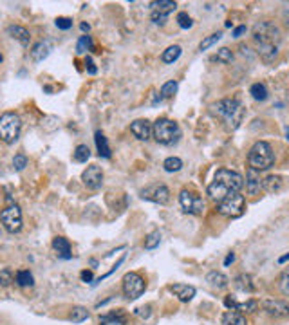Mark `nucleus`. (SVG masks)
Masks as SVG:
<instances>
[{
  "label": "nucleus",
  "instance_id": "f257e3e1",
  "mask_svg": "<svg viewBox=\"0 0 289 325\" xmlns=\"http://www.w3.org/2000/svg\"><path fill=\"white\" fill-rule=\"evenodd\" d=\"M242 186H244V179L241 173L228 170V168H221V170H217L215 177L208 186V195L211 201L221 203L230 195L239 194Z\"/></svg>",
  "mask_w": 289,
  "mask_h": 325
},
{
  "label": "nucleus",
  "instance_id": "f03ea898",
  "mask_svg": "<svg viewBox=\"0 0 289 325\" xmlns=\"http://www.w3.org/2000/svg\"><path fill=\"white\" fill-rule=\"evenodd\" d=\"M253 38L257 42L258 54L264 62H273L277 53H279L280 43V31L279 27L269 24V22H260L253 27Z\"/></svg>",
  "mask_w": 289,
  "mask_h": 325
},
{
  "label": "nucleus",
  "instance_id": "7ed1b4c3",
  "mask_svg": "<svg viewBox=\"0 0 289 325\" xmlns=\"http://www.w3.org/2000/svg\"><path fill=\"white\" fill-rule=\"evenodd\" d=\"M211 112L219 116L230 130L239 128L244 118V107L239 100H221L211 105Z\"/></svg>",
  "mask_w": 289,
  "mask_h": 325
},
{
  "label": "nucleus",
  "instance_id": "20e7f679",
  "mask_svg": "<svg viewBox=\"0 0 289 325\" xmlns=\"http://www.w3.org/2000/svg\"><path fill=\"white\" fill-rule=\"evenodd\" d=\"M248 162H249V168L257 170V172L271 168L275 162V154L271 145L268 141H257L248 154Z\"/></svg>",
  "mask_w": 289,
  "mask_h": 325
},
{
  "label": "nucleus",
  "instance_id": "39448f33",
  "mask_svg": "<svg viewBox=\"0 0 289 325\" xmlns=\"http://www.w3.org/2000/svg\"><path fill=\"white\" fill-rule=\"evenodd\" d=\"M152 136L156 137V141L161 143V145H175L181 137V128L175 121L166 120V118H161L152 125Z\"/></svg>",
  "mask_w": 289,
  "mask_h": 325
},
{
  "label": "nucleus",
  "instance_id": "423d86ee",
  "mask_svg": "<svg viewBox=\"0 0 289 325\" xmlns=\"http://www.w3.org/2000/svg\"><path fill=\"white\" fill-rule=\"evenodd\" d=\"M20 128H22V121L18 114H15V112H4V114L0 116V139L4 143L13 145L18 139V136H20Z\"/></svg>",
  "mask_w": 289,
  "mask_h": 325
},
{
  "label": "nucleus",
  "instance_id": "0eeeda50",
  "mask_svg": "<svg viewBox=\"0 0 289 325\" xmlns=\"http://www.w3.org/2000/svg\"><path fill=\"white\" fill-rule=\"evenodd\" d=\"M217 210H219L221 215L228 217V219H237L246 210V199L241 194H233L230 197H226L224 201H221L219 206H217Z\"/></svg>",
  "mask_w": 289,
  "mask_h": 325
},
{
  "label": "nucleus",
  "instance_id": "6e6552de",
  "mask_svg": "<svg viewBox=\"0 0 289 325\" xmlns=\"http://www.w3.org/2000/svg\"><path fill=\"white\" fill-rule=\"evenodd\" d=\"M147 289V282L141 275L137 273H126L123 277V293L128 300H136L139 298Z\"/></svg>",
  "mask_w": 289,
  "mask_h": 325
},
{
  "label": "nucleus",
  "instance_id": "1a4fd4ad",
  "mask_svg": "<svg viewBox=\"0 0 289 325\" xmlns=\"http://www.w3.org/2000/svg\"><path fill=\"white\" fill-rule=\"evenodd\" d=\"M179 203H181L183 211H186L190 215H203V211H205L203 197L199 194H195V192H190V190H183L179 194Z\"/></svg>",
  "mask_w": 289,
  "mask_h": 325
},
{
  "label": "nucleus",
  "instance_id": "9d476101",
  "mask_svg": "<svg viewBox=\"0 0 289 325\" xmlns=\"http://www.w3.org/2000/svg\"><path fill=\"white\" fill-rule=\"evenodd\" d=\"M0 222L9 233H16L22 228V211L16 204H11L0 211Z\"/></svg>",
  "mask_w": 289,
  "mask_h": 325
},
{
  "label": "nucleus",
  "instance_id": "9b49d317",
  "mask_svg": "<svg viewBox=\"0 0 289 325\" xmlns=\"http://www.w3.org/2000/svg\"><path fill=\"white\" fill-rule=\"evenodd\" d=\"M141 197L147 201H152V203H158V204H166L170 199V190L165 184H152V186L143 190Z\"/></svg>",
  "mask_w": 289,
  "mask_h": 325
},
{
  "label": "nucleus",
  "instance_id": "f8f14e48",
  "mask_svg": "<svg viewBox=\"0 0 289 325\" xmlns=\"http://www.w3.org/2000/svg\"><path fill=\"white\" fill-rule=\"evenodd\" d=\"M82 181L89 190H98L103 184V170L98 164H90L82 173Z\"/></svg>",
  "mask_w": 289,
  "mask_h": 325
},
{
  "label": "nucleus",
  "instance_id": "ddd939ff",
  "mask_svg": "<svg viewBox=\"0 0 289 325\" xmlns=\"http://www.w3.org/2000/svg\"><path fill=\"white\" fill-rule=\"evenodd\" d=\"M262 307L269 316H275V318H286V316H289V305L286 302H280V300H266L262 304Z\"/></svg>",
  "mask_w": 289,
  "mask_h": 325
},
{
  "label": "nucleus",
  "instance_id": "4468645a",
  "mask_svg": "<svg viewBox=\"0 0 289 325\" xmlns=\"http://www.w3.org/2000/svg\"><path fill=\"white\" fill-rule=\"evenodd\" d=\"M224 304L230 311H241V313H253V311H257L258 304L255 300H248V302H237L231 294H228L226 298H224Z\"/></svg>",
  "mask_w": 289,
  "mask_h": 325
},
{
  "label": "nucleus",
  "instance_id": "2eb2a0df",
  "mask_svg": "<svg viewBox=\"0 0 289 325\" xmlns=\"http://www.w3.org/2000/svg\"><path fill=\"white\" fill-rule=\"evenodd\" d=\"M130 132L137 137V139L148 141L150 136H152V125H150L147 120H136L130 125Z\"/></svg>",
  "mask_w": 289,
  "mask_h": 325
},
{
  "label": "nucleus",
  "instance_id": "dca6fc26",
  "mask_svg": "<svg viewBox=\"0 0 289 325\" xmlns=\"http://www.w3.org/2000/svg\"><path fill=\"white\" fill-rule=\"evenodd\" d=\"M170 291H172L175 296H177L181 302H190V300L195 296V287L194 285H186V284H173L170 285Z\"/></svg>",
  "mask_w": 289,
  "mask_h": 325
},
{
  "label": "nucleus",
  "instance_id": "f3484780",
  "mask_svg": "<svg viewBox=\"0 0 289 325\" xmlns=\"http://www.w3.org/2000/svg\"><path fill=\"white\" fill-rule=\"evenodd\" d=\"M246 188H248V194L249 195H255L260 192L262 188V179H260V173L257 170H253L249 168L246 173Z\"/></svg>",
  "mask_w": 289,
  "mask_h": 325
},
{
  "label": "nucleus",
  "instance_id": "a211bd4d",
  "mask_svg": "<svg viewBox=\"0 0 289 325\" xmlns=\"http://www.w3.org/2000/svg\"><path fill=\"white\" fill-rule=\"evenodd\" d=\"M286 186V181L284 177H280V175H269V177L262 179V188L266 192H280V190Z\"/></svg>",
  "mask_w": 289,
  "mask_h": 325
},
{
  "label": "nucleus",
  "instance_id": "6ab92c4d",
  "mask_svg": "<svg viewBox=\"0 0 289 325\" xmlns=\"http://www.w3.org/2000/svg\"><path fill=\"white\" fill-rule=\"evenodd\" d=\"M53 247L60 258H71V244H69L67 239L56 237V239L53 241Z\"/></svg>",
  "mask_w": 289,
  "mask_h": 325
},
{
  "label": "nucleus",
  "instance_id": "aec40b11",
  "mask_svg": "<svg viewBox=\"0 0 289 325\" xmlns=\"http://www.w3.org/2000/svg\"><path fill=\"white\" fill-rule=\"evenodd\" d=\"M7 33H9L11 37L15 38V40H18V42L26 47V45H29V40H31V35H29V31H27L26 27H20V26H11L9 29H7Z\"/></svg>",
  "mask_w": 289,
  "mask_h": 325
},
{
  "label": "nucleus",
  "instance_id": "412c9836",
  "mask_svg": "<svg viewBox=\"0 0 289 325\" xmlns=\"http://www.w3.org/2000/svg\"><path fill=\"white\" fill-rule=\"evenodd\" d=\"M51 53V43L49 42H38L31 51V58L35 62H43Z\"/></svg>",
  "mask_w": 289,
  "mask_h": 325
},
{
  "label": "nucleus",
  "instance_id": "4be33fe9",
  "mask_svg": "<svg viewBox=\"0 0 289 325\" xmlns=\"http://www.w3.org/2000/svg\"><path fill=\"white\" fill-rule=\"evenodd\" d=\"M206 282L210 284L211 287L224 289L228 285V277H226V275H222V273H219V271H211V273H208V277H206Z\"/></svg>",
  "mask_w": 289,
  "mask_h": 325
},
{
  "label": "nucleus",
  "instance_id": "5701e85b",
  "mask_svg": "<svg viewBox=\"0 0 289 325\" xmlns=\"http://www.w3.org/2000/svg\"><path fill=\"white\" fill-rule=\"evenodd\" d=\"M222 325H248L246 318L237 311H226L222 315Z\"/></svg>",
  "mask_w": 289,
  "mask_h": 325
},
{
  "label": "nucleus",
  "instance_id": "b1692460",
  "mask_svg": "<svg viewBox=\"0 0 289 325\" xmlns=\"http://www.w3.org/2000/svg\"><path fill=\"white\" fill-rule=\"evenodd\" d=\"M235 287L239 291H244V293H253L255 291V285L251 284V277L249 275H239L235 278Z\"/></svg>",
  "mask_w": 289,
  "mask_h": 325
},
{
  "label": "nucleus",
  "instance_id": "393cba45",
  "mask_svg": "<svg viewBox=\"0 0 289 325\" xmlns=\"http://www.w3.org/2000/svg\"><path fill=\"white\" fill-rule=\"evenodd\" d=\"M96 147H98V152H100V156H103V158H111V148H109V143H107V137L101 134V132H96Z\"/></svg>",
  "mask_w": 289,
  "mask_h": 325
},
{
  "label": "nucleus",
  "instance_id": "a878e982",
  "mask_svg": "<svg viewBox=\"0 0 289 325\" xmlns=\"http://www.w3.org/2000/svg\"><path fill=\"white\" fill-rule=\"evenodd\" d=\"M249 94L253 96V100L257 101H264L268 100V89L264 83H253L251 89H249Z\"/></svg>",
  "mask_w": 289,
  "mask_h": 325
},
{
  "label": "nucleus",
  "instance_id": "bb28decb",
  "mask_svg": "<svg viewBox=\"0 0 289 325\" xmlns=\"http://www.w3.org/2000/svg\"><path fill=\"white\" fill-rule=\"evenodd\" d=\"M150 5L154 7V11L163 13V15H168L170 11L175 9V2H172V0H159V2H152Z\"/></svg>",
  "mask_w": 289,
  "mask_h": 325
},
{
  "label": "nucleus",
  "instance_id": "cd10ccee",
  "mask_svg": "<svg viewBox=\"0 0 289 325\" xmlns=\"http://www.w3.org/2000/svg\"><path fill=\"white\" fill-rule=\"evenodd\" d=\"M179 56H181V47H179V45H170V47L163 53L161 60H163L165 63H173Z\"/></svg>",
  "mask_w": 289,
  "mask_h": 325
},
{
  "label": "nucleus",
  "instance_id": "c85d7f7f",
  "mask_svg": "<svg viewBox=\"0 0 289 325\" xmlns=\"http://www.w3.org/2000/svg\"><path fill=\"white\" fill-rule=\"evenodd\" d=\"M90 158V150L87 145H78L74 150V161L78 162H87V159Z\"/></svg>",
  "mask_w": 289,
  "mask_h": 325
},
{
  "label": "nucleus",
  "instance_id": "c756f323",
  "mask_svg": "<svg viewBox=\"0 0 289 325\" xmlns=\"http://www.w3.org/2000/svg\"><path fill=\"white\" fill-rule=\"evenodd\" d=\"M89 318V311L85 309V307H73V313H71V320L74 324H82Z\"/></svg>",
  "mask_w": 289,
  "mask_h": 325
},
{
  "label": "nucleus",
  "instance_id": "7c9ffc66",
  "mask_svg": "<svg viewBox=\"0 0 289 325\" xmlns=\"http://www.w3.org/2000/svg\"><path fill=\"white\" fill-rule=\"evenodd\" d=\"M16 284L22 285V287H31L33 285V275L29 271H18L16 273Z\"/></svg>",
  "mask_w": 289,
  "mask_h": 325
},
{
  "label": "nucleus",
  "instance_id": "2f4dec72",
  "mask_svg": "<svg viewBox=\"0 0 289 325\" xmlns=\"http://www.w3.org/2000/svg\"><path fill=\"white\" fill-rule=\"evenodd\" d=\"M163 168L166 172H179V170L183 168V161L179 158H168V159H165Z\"/></svg>",
  "mask_w": 289,
  "mask_h": 325
},
{
  "label": "nucleus",
  "instance_id": "473e14b6",
  "mask_svg": "<svg viewBox=\"0 0 289 325\" xmlns=\"http://www.w3.org/2000/svg\"><path fill=\"white\" fill-rule=\"evenodd\" d=\"M159 242H161V233H159V231H152V233L145 239V247H147V249H156V247L159 246Z\"/></svg>",
  "mask_w": 289,
  "mask_h": 325
},
{
  "label": "nucleus",
  "instance_id": "72a5a7b5",
  "mask_svg": "<svg viewBox=\"0 0 289 325\" xmlns=\"http://www.w3.org/2000/svg\"><path fill=\"white\" fill-rule=\"evenodd\" d=\"M222 38V33H213V35H210V37H206L203 42H201V45H199V49L201 51H206V49H210L213 43H217L219 40Z\"/></svg>",
  "mask_w": 289,
  "mask_h": 325
},
{
  "label": "nucleus",
  "instance_id": "f704fd0d",
  "mask_svg": "<svg viewBox=\"0 0 289 325\" xmlns=\"http://www.w3.org/2000/svg\"><path fill=\"white\" fill-rule=\"evenodd\" d=\"M177 81H166V83L161 87V98H172L175 92H177Z\"/></svg>",
  "mask_w": 289,
  "mask_h": 325
},
{
  "label": "nucleus",
  "instance_id": "c9c22d12",
  "mask_svg": "<svg viewBox=\"0 0 289 325\" xmlns=\"http://www.w3.org/2000/svg\"><path fill=\"white\" fill-rule=\"evenodd\" d=\"M90 49H92V40H90V37H87V35L80 37L76 51H78L80 54H83V53H87V51H90Z\"/></svg>",
  "mask_w": 289,
  "mask_h": 325
},
{
  "label": "nucleus",
  "instance_id": "e433bc0d",
  "mask_svg": "<svg viewBox=\"0 0 289 325\" xmlns=\"http://www.w3.org/2000/svg\"><path fill=\"white\" fill-rule=\"evenodd\" d=\"M100 322L103 325L109 324V322H112V324H125V316H123V313H121V311H116V313H111V315L103 316Z\"/></svg>",
  "mask_w": 289,
  "mask_h": 325
},
{
  "label": "nucleus",
  "instance_id": "4c0bfd02",
  "mask_svg": "<svg viewBox=\"0 0 289 325\" xmlns=\"http://www.w3.org/2000/svg\"><path fill=\"white\" fill-rule=\"evenodd\" d=\"M215 62H219V63H230L231 60H233V53H231L230 49H221V51H217V54H215V58H213Z\"/></svg>",
  "mask_w": 289,
  "mask_h": 325
},
{
  "label": "nucleus",
  "instance_id": "58836bf2",
  "mask_svg": "<svg viewBox=\"0 0 289 325\" xmlns=\"http://www.w3.org/2000/svg\"><path fill=\"white\" fill-rule=\"evenodd\" d=\"M177 24L181 29H190V27L194 26V22H192V18H190L186 13H179L177 15Z\"/></svg>",
  "mask_w": 289,
  "mask_h": 325
},
{
  "label": "nucleus",
  "instance_id": "ea45409f",
  "mask_svg": "<svg viewBox=\"0 0 289 325\" xmlns=\"http://www.w3.org/2000/svg\"><path fill=\"white\" fill-rule=\"evenodd\" d=\"M280 291H282L286 296H289V269H286V271L282 273V277H280Z\"/></svg>",
  "mask_w": 289,
  "mask_h": 325
},
{
  "label": "nucleus",
  "instance_id": "a19ab883",
  "mask_svg": "<svg viewBox=\"0 0 289 325\" xmlns=\"http://www.w3.org/2000/svg\"><path fill=\"white\" fill-rule=\"evenodd\" d=\"M13 166H15V170L22 172V170L27 166V158H26V156H22V154L15 156V159H13Z\"/></svg>",
  "mask_w": 289,
  "mask_h": 325
},
{
  "label": "nucleus",
  "instance_id": "79ce46f5",
  "mask_svg": "<svg viewBox=\"0 0 289 325\" xmlns=\"http://www.w3.org/2000/svg\"><path fill=\"white\" fill-rule=\"evenodd\" d=\"M56 27L58 29H63V31H67V29H71L73 27V20L71 18H67V16H60V18H56Z\"/></svg>",
  "mask_w": 289,
  "mask_h": 325
},
{
  "label": "nucleus",
  "instance_id": "37998d69",
  "mask_svg": "<svg viewBox=\"0 0 289 325\" xmlns=\"http://www.w3.org/2000/svg\"><path fill=\"white\" fill-rule=\"evenodd\" d=\"M11 282H13V273H11V269H2V271H0V284H2V285H9Z\"/></svg>",
  "mask_w": 289,
  "mask_h": 325
},
{
  "label": "nucleus",
  "instance_id": "c03bdc74",
  "mask_svg": "<svg viewBox=\"0 0 289 325\" xmlns=\"http://www.w3.org/2000/svg\"><path fill=\"white\" fill-rule=\"evenodd\" d=\"M166 16L168 15H163V13H158V11H152V22L154 24H158V26H165L166 24Z\"/></svg>",
  "mask_w": 289,
  "mask_h": 325
},
{
  "label": "nucleus",
  "instance_id": "a18cd8bd",
  "mask_svg": "<svg viewBox=\"0 0 289 325\" xmlns=\"http://www.w3.org/2000/svg\"><path fill=\"white\" fill-rule=\"evenodd\" d=\"M85 65H87V73H89V74H96V73H98V69H96L94 62H92V58H85Z\"/></svg>",
  "mask_w": 289,
  "mask_h": 325
},
{
  "label": "nucleus",
  "instance_id": "49530a36",
  "mask_svg": "<svg viewBox=\"0 0 289 325\" xmlns=\"http://www.w3.org/2000/svg\"><path fill=\"white\" fill-rule=\"evenodd\" d=\"M244 33H246V26H239V27H235V29H233V37L239 38L241 35H244Z\"/></svg>",
  "mask_w": 289,
  "mask_h": 325
},
{
  "label": "nucleus",
  "instance_id": "de8ad7c7",
  "mask_svg": "<svg viewBox=\"0 0 289 325\" xmlns=\"http://www.w3.org/2000/svg\"><path fill=\"white\" fill-rule=\"evenodd\" d=\"M80 277H82L83 282H90V280H92V271H87V269H85V271H82Z\"/></svg>",
  "mask_w": 289,
  "mask_h": 325
},
{
  "label": "nucleus",
  "instance_id": "09e8293b",
  "mask_svg": "<svg viewBox=\"0 0 289 325\" xmlns=\"http://www.w3.org/2000/svg\"><path fill=\"white\" fill-rule=\"evenodd\" d=\"M233 260H235V255H233V253H230V255H228V257L224 258V266H230V264L233 262Z\"/></svg>",
  "mask_w": 289,
  "mask_h": 325
},
{
  "label": "nucleus",
  "instance_id": "8fccbe9b",
  "mask_svg": "<svg viewBox=\"0 0 289 325\" xmlns=\"http://www.w3.org/2000/svg\"><path fill=\"white\" fill-rule=\"evenodd\" d=\"M80 29H82L83 33H89L90 26H89V24H85V22H82V24H80Z\"/></svg>",
  "mask_w": 289,
  "mask_h": 325
},
{
  "label": "nucleus",
  "instance_id": "3c124183",
  "mask_svg": "<svg viewBox=\"0 0 289 325\" xmlns=\"http://www.w3.org/2000/svg\"><path fill=\"white\" fill-rule=\"evenodd\" d=\"M288 260H289V253H288V255H284V257H280V258H279V262H280V264L288 262Z\"/></svg>",
  "mask_w": 289,
  "mask_h": 325
},
{
  "label": "nucleus",
  "instance_id": "603ef678",
  "mask_svg": "<svg viewBox=\"0 0 289 325\" xmlns=\"http://www.w3.org/2000/svg\"><path fill=\"white\" fill-rule=\"evenodd\" d=\"M286 24H288V26H289V9L286 11Z\"/></svg>",
  "mask_w": 289,
  "mask_h": 325
},
{
  "label": "nucleus",
  "instance_id": "864d4df0",
  "mask_svg": "<svg viewBox=\"0 0 289 325\" xmlns=\"http://www.w3.org/2000/svg\"><path fill=\"white\" fill-rule=\"evenodd\" d=\"M286 137L289 139V128H288V126H286Z\"/></svg>",
  "mask_w": 289,
  "mask_h": 325
},
{
  "label": "nucleus",
  "instance_id": "5fc2aeb1",
  "mask_svg": "<svg viewBox=\"0 0 289 325\" xmlns=\"http://www.w3.org/2000/svg\"><path fill=\"white\" fill-rule=\"evenodd\" d=\"M2 60H4V58H2V54H0V62H2Z\"/></svg>",
  "mask_w": 289,
  "mask_h": 325
}]
</instances>
